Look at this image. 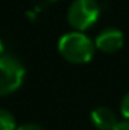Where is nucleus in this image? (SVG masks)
<instances>
[{
    "mask_svg": "<svg viewBox=\"0 0 129 130\" xmlns=\"http://www.w3.org/2000/svg\"><path fill=\"white\" fill-rule=\"evenodd\" d=\"M94 42L82 32L73 30L62 35L58 41V52L70 64H87L94 56Z\"/></svg>",
    "mask_w": 129,
    "mask_h": 130,
    "instance_id": "f257e3e1",
    "label": "nucleus"
},
{
    "mask_svg": "<svg viewBox=\"0 0 129 130\" xmlns=\"http://www.w3.org/2000/svg\"><path fill=\"white\" fill-rule=\"evenodd\" d=\"M26 70L14 55H3L0 58V97L11 95L24 82Z\"/></svg>",
    "mask_w": 129,
    "mask_h": 130,
    "instance_id": "f03ea898",
    "label": "nucleus"
},
{
    "mask_svg": "<svg viewBox=\"0 0 129 130\" xmlns=\"http://www.w3.org/2000/svg\"><path fill=\"white\" fill-rule=\"evenodd\" d=\"M99 15H100V8L96 3V0H74L67 11L68 24L78 32L90 29L97 21Z\"/></svg>",
    "mask_w": 129,
    "mask_h": 130,
    "instance_id": "7ed1b4c3",
    "label": "nucleus"
},
{
    "mask_svg": "<svg viewBox=\"0 0 129 130\" xmlns=\"http://www.w3.org/2000/svg\"><path fill=\"white\" fill-rule=\"evenodd\" d=\"M123 44H125V36L122 30L114 29V27L103 29L97 35L96 41H94L96 48L103 53H115L123 47Z\"/></svg>",
    "mask_w": 129,
    "mask_h": 130,
    "instance_id": "20e7f679",
    "label": "nucleus"
},
{
    "mask_svg": "<svg viewBox=\"0 0 129 130\" xmlns=\"http://www.w3.org/2000/svg\"><path fill=\"white\" fill-rule=\"evenodd\" d=\"M91 123L99 130H114L115 126L119 124L114 110L109 109V107H106V106L96 107L91 112Z\"/></svg>",
    "mask_w": 129,
    "mask_h": 130,
    "instance_id": "39448f33",
    "label": "nucleus"
},
{
    "mask_svg": "<svg viewBox=\"0 0 129 130\" xmlns=\"http://www.w3.org/2000/svg\"><path fill=\"white\" fill-rule=\"evenodd\" d=\"M0 130H17L14 115L6 109H0Z\"/></svg>",
    "mask_w": 129,
    "mask_h": 130,
    "instance_id": "423d86ee",
    "label": "nucleus"
},
{
    "mask_svg": "<svg viewBox=\"0 0 129 130\" xmlns=\"http://www.w3.org/2000/svg\"><path fill=\"white\" fill-rule=\"evenodd\" d=\"M120 112H122V115H123L126 120H129V92L122 98V103H120Z\"/></svg>",
    "mask_w": 129,
    "mask_h": 130,
    "instance_id": "0eeeda50",
    "label": "nucleus"
},
{
    "mask_svg": "<svg viewBox=\"0 0 129 130\" xmlns=\"http://www.w3.org/2000/svg\"><path fill=\"white\" fill-rule=\"evenodd\" d=\"M17 130H43L40 126H36V124H31V123H28V124H21L20 127H17Z\"/></svg>",
    "mask_w": 129,
    "mask_h": 130,
    "instance_id": "6e6552de",
    "label": "nucleus"
},
{
    "mask_svg": "<svg viewBox=\"0 0 129 130\" xmlns=\"http://www.w3.org/2000/svg\"><path fill=\"white\" fill-rule=\"evenodd\" d=\"M114 130H129V120H125V121L119 123Z\"/></svg>",
    "mask_w": 129,
    "mask_h": 130,
    "instance_id": "1a4fd4ad",
    "label": "nucleus"
},
{
    "mask_svg": "<svg viewBox=\"0 0 129 130\" xmlns=\"http://www.w3.org/2000/svg\"><path fill=\"white\" fill-rule=\"evenodd\" d=\"M3 56V42H2V39H0V58Z\"/></svg>",
    "mask_w": 129,
    "mask_h": 130,
    "instance_id": "9d476101",
    "label": "nucleus"
}]
</instances>
